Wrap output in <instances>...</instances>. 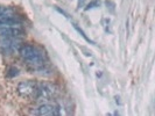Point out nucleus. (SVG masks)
Listing matches in <instances>:
<instances>
[{
    "instance_id": "f03ea898",
    "label": "nucleus",
    "mask_w": 155,
    "mask_h": 116,
    "mask_svg": "<svg viewBox=\"0 0 155 116\" xmlns=\"http://www.w3.org/2000/svg\"><path fill=\"white\" fill-rule=\"evenodd\" d=\"M36 93H38V96L41 98V99L50 100V99H53V98L56 96L57 91H56V87H55L54 85L43 83V84H41V85L38 86Z\"/></svg>"
},
{
    "instance_id": "f257e3e1",
    "label": "nucleus",
    "mask_w": 155,
    "mask_h": 116,
    "mask_svg": "<svg viewBox=\"0 0 155 116\" xmlns=\"http://www.w3.org/2000/svg\"><path fill=\"white\" fill-rule=\"evenodd\" d=\"M19 52L23 59L31 65H42L43 57L36 48L31 45H22L19 49Z\"/></svg>"
},
{
    "instance_id": "39448f33",
    "label": "nucleus",
    "mask_w": 155,
    "mask_h": 116,
    "mask_svg": "<svg viewBox=\"0 0 155 116\" xmlns=\"http://www.w3.org/2000/svg\"><path fill=\"white\" fill-rule=\"evenodd\" d=\"M22 34V30L18 27H4L0 28V35L4 37H16Z\"/></svg>"
},
{
    "instance_id": "7ed1b4c3",
    "label": "nucleus",
    "mask_w": 155,
    "mask_h": 116,
    "mask_svg": "<svg viewBox=\"0 0 155 116\" xmlns=\"http://www.w3.org/2000/svg\"><path fill=\"white\" fill-rule=\"evenodd\" d=\"M36 89H38V86L35 85V83L29 81V80L28 81H21L18 85V93L21 96H25V98L34 95L36 93Z\"/></svg>"
},
{
    "instance_id": "6e6552de",
    "label": "nucleus",
    "mask_w": 155,
    "mask_h": 116,
    "mask_svg": "<svg viewBox=\"0 0 155 116\" xmlns=\"http://www.w3.org/2000/svg\"><path fill=\"white\" fill-rule=\"evenodd\" d=\"M99 5H101V1H99V0H92V1L87 5V7L85 8V11H89V9H92V8H96V7H99Z\"/></svg>"
},
{
    "instance_id": "0eeeda50",
    "label": "nucleus",
    "mask_w": 155,
    "mask_h": 116,
    "mask_svg": "<svg viewBox=\"0 0 155 116\" xmlns=\"http://www.w3.org/2000/svg\"><path fill=\"white\" fill-rule=\"evenodd\" d=\"M74 27H75V29H76V30H77L78 33L81 34V35H82V37H83V39H85V41H87V42H90V43H93L92 41H91V39H89V37H87V36H86V35H85V33H84V31L82 30V29H81V28L78 27L77 24H74Z\"/></svg>"
},
{
    "instance_id": "20e7f679",
    "label": "nucleus",
    "mask_w": 155,
    "mask_h": 116,
    "mask_svg": "<svg viewBox=\"0 0 155 116\" xmlns=\"http://www.w3.org/2000/svg\"><path fill=\"white\" fill-rule=\"evenodd\" d=\"M58 107H55L53 105H42L36 109V111H34V114L40 116H53L57 115Z\"/></svg>"
},
{
    "instance_id": "423d86ee",
    "label": "nucleus",
    "mask_w": 155,
    "mask_h": 116,
    "mask_svg": "<svg viewBox=\"0 0 155 116\" xmlns=\"http://www.w3.org/2000/svg\"><path fill=\"white\" fill-rule=\"evenodd\" d=\"M0 15H4V16H13V11L9 9L7 7H2L0 6Z\"/></svg>"
}]
</instances>
